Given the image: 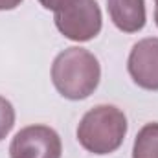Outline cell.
<instances>
[{
  "label": "cell",
  "mask_w": 158,
  "mask_h": 158,
  "mask_svg": "<svg viewBox=\"0 0 158 158\" xmlns=\"http://www.w3.org/2000/svg\"><path fill=\"white\" fill-rule=\"evenodd\" d=\"M99 61L86 48H66L53 59L52 83L55 90L70 101H81L94 94L99 85Z\"/></svg>",
  "instance_id": "1"
},
{
  "label": "cell",
  "mask_w": 158,
  "mask_h": 158,
  "mask_svg": "<svg viewBox=\"0 0 158 158\" xmlns=\"http://www.w3.org/2000/svg\"><path fill=\"white\" fill-rule=\"evenodd\" d=\"M127 116L114 105H96L77 125L79 145L98 156L118 151L127 136Z\"/></svg>",
  "instance_id": "2"
},
{
  "label": "cell",
  "mask_w": 158,
  "mask_h": 158,
  "mask_svg": "<svg viewBox=\"0 0 158 158\" xmlns=\"http://www.w3.org/2000/svg\"><path fill=\"white\" fill-rule=\"evenodd\" d=\"M55 28L74 42L96 39L103 26L101 9L96 0H74L53 15Z\"/></svg>",
  "instance_id": "3"
},
{
  "label": "cell",
  "mask_w": 158,
  "mask_h": 158,
  "mask_svg": "<svg viewBox=\"0 0 158 158\" xmlns=\"http://www.w3.org/2000/svg\"><path fill=\"white\" fill-rule=\"evenodd\" d=\"M63 142L48 125H28L20 129L9 145V158H61Z\"/></svg>",
  "instance_id": "4"
},
{
  "label": "cell",
  "mask_w": 158,
  "mask_h": 158,
  "mask_svg": "<svg viewBox=\"0 0 158 158\" xmlns=\"http://www.w3.org/2000/svg\"><path fill=\"white\" fill-rule=\"evenodd\" d=\"M131 79L143 90H158V37L138 40L127 59Z\"/></svg>",
  "instance_id": "5"
},
{
  "label": "cell",
  "mask_w": 158,
  "mask_h": 158,
  "mask_svg": "<svg viewBox=\"0 0 158 158\" xmlns=\"http://www.w3.org/2000/svg\"><path fill=\"white\" fill-rule=\"evenodd\" d=\"M112 24L123 33H136L147 22L145 0H107Z\"/></svg>",
  "instance_id": "6"
},
{
  "label": "cell",
  "mask_w": 158,
  "mask_h": 158,
  "mask_svg": "<svg viewBox=\"0 0 158 158\" xmlns=\"http://www.w3.org/2000/svg\"><path fill=\"white\" fill-rule=\"evenodd\" d=\"M132 158H158V123H145L132 145Z\"/></svg>",
  "instance_id": "7"
},
{
  "label": "cell",
  "mask_w": 158,
  "mask_h": 158,
  "mask_svg": "<svg viewBox=\"0 0 158 158\" xmlns=\"http://www.w3.org/2000/svg\"><path fill=\"white\" fill-rule=\"evenodd\" d=\"M15 125V109L9 99L0 96V142L11 132Z\"/></svg>",
  "instance_id": "8"
},
{
  "label": "cell",
  "mask_w": 158,
  "mask_h": 158,
  "mask_svg": "<svg viewBox=\"0 0 158 158\" xmlns=\"http://www.w3.org/2000/svg\"><path fill=\"white\" fill-rule=\"evenodd\" d=\"M40 6L44 7V9H48V11H59L61 7H64V6H68L70 2H74V0H39Z\"/></svg>",
  "instance_id": "9"
},
{
  "label": "cell",
  "mask_w": 158,
  "mask_h": 158,
  "mask_svg": "<svg viewBox=\"0 0 158 158\" xmlns=\"http://www.w3.org/2000/svg\"><path fill=\"white\" fill-rule=\"evenodd\" d=\"M24 0H0V11H11L17 9Z\"/></svg>",
  "instance_id": "10"
},
{
  "label": "cell",
  "mask_w": 158,
  "mask_h": 158,
  "mask_svg": "<svg viewBox=\"0 0 158 158\" xmlns=\"http://www.w3.org/2000/svg\"><path fill=\"white\" fill-rule=\"evenodd\" d=\"M155 22L158 26V0H155Z\"/></svg>",
  "instance_id": "11"
}]
</instances>
